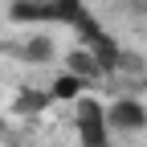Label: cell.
<instances>
[{"label": "cell", "mask_w": 147, "mask_h": 147, "mask_svg": "<svg viewBox=\"0 0 147 147\" xmlns=\"http://www.w3.org/2000/svg\"><path fill=\"white\" fill-rule=\"evenodd\" d=\"M8 21L16 25H57V29H74L82 37V45L90 49L102 69H110L119 61V45L110 37L94 12L86 8V0H8Z\"/></svg>", "instance_id": "1"}, {"label": "cell", "mask_w": 147, "mask_h": 147, "mask_svg": "<svg viewBox=\"0 0 147 147\" xmlns=\"http://www.w3.org/2000/svg\"><path fill=\"white\" fill-rule=\"evenodd\" d=\"M74 127H78V135L86 147H106L110 139V123H106V106H98L94 98H82L74 106Z\"/></svg>", "instance_id": "2"}, {"label": "cell", "mask_w": 147, "mask_h": 147, "mask_svg": "<svg viewBox=\"0 0 147 147\" xmlns=\"http://www.w3.org/2000/svg\"><path fill=\"white\" fill-rule=\"evenodd\" d=\"M106 123H110V131H143L147 127V110L131 98H123L115 106H106Z\"/></svg>", "instance_id": "3"}, {"label": "cell", "mask_w": 147, "mask_h": 147, "mask_svg": "<svg viewBox=\"0 0 147 147\" xmlns=\"http://www.w3.org/2000/svg\"><path fill=\"white\" fill-rule=\"evenodd\" d=\"M0 49H8V45H4V41H0Z\"/></svg>", "instance_id": "4"}]
</instances>
